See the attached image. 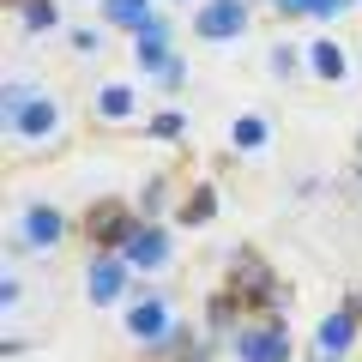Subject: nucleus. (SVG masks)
<instances>
[{"label": "nucleus", "instance_id": "1", "mask_svg": "<svg viewBox=\"0 0 362 362\" xmlns=\"http://www.w3.org/2000/svg\"><path fill=\"white\" fill-rule=\"evenodd\" d=\"M199 30H206V37H223V30H242V6H235V0H218V6H211V13L199 18Z\"/></svg>", "mask_w": 362, "mask_h": 362}, {"label": "nucleus", "instance_id": "2", "mask_svg": "<svg viewBox=\"0 0 362 362\" xmlns=\"http://www.w3.org/2000/svg\"><path fill=\"white\" fill-rule=\"evenodd\" d=\"M109 18L115 25H145V0H109Z\"/></svg>", "mask_w": 362, "mask_h": 362}, {"label": "nucleus", "instance_id": "3", "mask_svg": "<svg viewBox=\"0 0 362 362\" xmlns=\"http://www.w3.org/2000/svg\"><path fill=\"white\" fill-rule=\"evenodd\" d=\"M284 6H296V13H338V0H284Z\"/></svg>", "mask_w": 362, "mask_h": 362}, {"label": "nucleus", "instance_id": "4", "mask_svg": "<svg viewBox=\"0 0 362 362\" xmlns=\"http://www.w3.org/2000/svg\"><path fill=\"white\" fill-rule=\"evenodd\" d=\"M314 66H320V73H338V49H326V42H320V49H314Z\"/></svg>", "mask_w": 362, "mask_h": 362}, {"label": "nucleus", "instance_id": "5", "mask_svg": "<svg viewBox=\"0 0 362 362\" xmlns=\"http://www.w3.org/2000/svg\"><path fill=\"white\" fill-rule=\"evenodd\" d=\"M103 109L109 115H127V90H103Z\"/></svg>", "mask_w": 362, "mask_h": 362}]
</instances>
